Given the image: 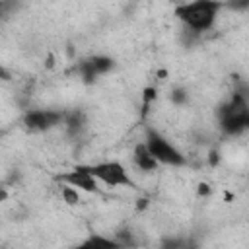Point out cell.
<instances>
[{"label":"cell","mask_w":249,"mask_h":249,"mask_svg":"<svg viewBox=\"0 0 249 249\" xmlns=\"http://www.w3.org/2000/svg\"><path fill=\"white\" fill-rule=\"evenodd\" d=\"M169 101L177 107L181 105H187L189 103V89L183 88V86H173L171 91H169Z\"/></svg>","instance_id":"7c38bea8"},{"label":"cell","mask_w":249,"mask_h":249,"mask_svg":"<svg viewBox=\"0 0 249 249\" xmlns=\"http://www.w3.org/2000/svg\"><path fill=\"white\" fill-rule=\"evenodd\" d=\"M230 8H233V10H241V12H245L247 8H249V0H230V2H226Z\"/></svg>","instance_id":"9a60e30c"},{"label":"cell","mask_w":249,"mask_h":249,"mask_svg":"<svg viewBox=\"0 0 249 249\" xmlns=\"http://www.w3.org/2000/svg\"><path fill=\"white\" fill-rule=\"evenodd\" d=\"M132 161H134V165L142 171V173H154V171H158V167H160V163L154 160V156L148 152V148H146V144L144 142H138L136 146H134V150H132Z\"/></svg>","instance_id":"9c48e42d"},{"label":"cell","mask_w":249,"mask_h":249,"mask_svg":"<svg viewBox=\"0 0 249 249\" xmlns=\"http://www.w3.org/2000/svg\"><path fill=\"white\" fill-rule=\"evenodd\" d=\"M198 187H200V189H198L200 195H206V193H208V185H198Z\"/></svg>","instance_id":"e0dca14e"},{"label":"cell","mask_w":249,"mask_h":249,"mask_svg":"<svg viewBox=\"0 0 249 249\" xmlns=\"http://www.w3.org/2000/svg\"><path fill=\"white\" fill-rule=\"evenodd\" d=\"M144 144H146L148 152L154 156V160L160 165H171V167L187 165V156L175 144H171L156 126L146 124V128H144Z\"/></svg>","instance_id":"3957f363"},{"label":"cell","mask_w":249,"mask_h":249,"mask_svg":"<svg viewBox=\"0 0 249 249\" xmlns=\"http://www.w3.org/2000/svg\"><path fill=\"white\" fill-rule=\"evenodd\" d=\"M222 6V0H191L179 4L175 8V16L185 25V29L198 35L214 27Z\"/></svg>","instance_id":"6da1fadb"},{"label":"cell","mask_w":249,"mask_h":249,"mask_svg":"<svg viewBox=\"0 0 249 249\" xmlns=\"http://www.w3.org/2000/svg\"><path fill=\"white\" fill-rule=\"evenodd\" d=\"M60 198H62V202H66L68 206H76V204L82 202L80 191H78L76 187H72V185H66V183H62V187H60Z\"/></svg>","instance_id":"8fae6325"},{"label":"cell","mask_w":249,"mask_h":249,"mask_svg":"<svg viewBox=\"0 0 249 249\" xmlns=\"http://www.w3.org/2000/svg\"><path fill=\"white\" fill-rule=\"evenodd\" d=\"M62 124H64V130L70 138H78L88 124V117L82 109H72V111H66Z\"/></svg>","instance_id":"ba28073f"},{"label":"cell","mask_w":249,"mask_h":249,"mask_svg":"<svg viewBox=\"0 0 249 249\" xmlns=\"http://www.w3.org/2000/svg\"><path fill=\"white\" fill-rule=\"evenodd\" d=\"M18 10V0H0V19H6Z\"/></svg>","instance_id":"5bb4252c"},{"label":"cell","mask_w":249,"mask_h":249,"mask_svg":"<svg viewBox=\"0 0 249 249\" xmlns=\"http://www.w3.org/2000/svg\"><path fill=\"white\" fill-rule=\"evenodd\" d=\"M156 97H158V89L154 86H148L144 89V93H142V115H146L150 111V107L156 101Z\"/></svg>","instance_id":"4fadbf2b"},{"label":"cell","mask_w":249,"mask_h":249,"mask_svg":"<svg viewBox=\"0 0 249 249\" xmlns=\"http://www.w3.org/2000/svg\"><path fill=\"white\" fill-rule=\"evenodd\" d=\"M84 167L103 185L115 189V187H130L134 189V181L130 179L126 167L117 161V160H107V161H97V163H84Z\"/></svg>","instance_id":"277c9868"},{"label":"cell","mask_w":249,"mask_h":249,"mask_svg":"<svg viewBox=\"0 0 249 249\" xmlns=\"http://www.w3.org/2000/svg\"><path fill=\"white\" fill-rule=\"evenodd\" d=\"M0 80L2 82H10L12 80V72L6 66H2V64H0Z\"/></svg>","instance_id":"2e32d148"},{"label":"cell","mask_w":249,"mask_h":249,"mask_svg":"<svg viewBox=\"0 0 249 249\" xmlns=\"http://www.w3.org/2000/svg\"><path fill=\"white\" fill-rule=\"evenodd\" d=\"M56 179H58L60 183L72 185V187H76L78 191H84V193H93V195L101 193L99 181H97L84 165H74L72 169H68V171L56 175Z\"/></svg>","instance_id":"52a82bcc"},{"label":"cell","mask_w":249,"mask_h":249,"mask_svg":"<svg viewBox=\"0 0 249 249\" xmlns=\"http://www.w3.org/2000/svg\"><path fill=\"white\" fill-rule=\"evenodd\" d=\"M220 128L226 136H241L249 128V105L243 91H233L218 109Z\"/></svg>","instance_id":"7a4b0ae2"},{"label":"cell","mask_w":249,"mask_h":249,"mask_svg":"<svg viewBox=\"0 0 249 249\" xmlns=\"http://www.w3.org/2000/svg\"><path fill=\"white\" fill-rule=\"evenodd\" d=\"M64 109H29L21 117V124L29 132H47L60 126L64 121Z\"/></svg>","instance_id":"5b68a950"},{"label":"cell","mask_w":249,"mask_h":249,"mask_svg":"<svg viewBox=\"0 0 249 249\" xmlns=\"http://www.w3.org/2000/svg\"><path fill=\"white\" fill-rule=\"evenodd\" d=\"M113 68H115V58L109 54H91L76 64L78 76L82 78L84 84H93L99 76L109 74Z\"/></svg>","instance_id":"8992f818"},{"label":"cell","mask_w":249,"mask_h":249,"mask_svg":"<svg viewBox=\"0 0 249 249\" xmlns=\"http://www.w3.org/2000/svg\"><path fill=\"white\" fill-rule=\"evenodd\" d=\"M82 247H105V249H117V247H121L119 245V241L115 239V237H105V235H99V233H91L88 239H84L82 243H80Z\"/></svg>","instance_id":"30bf717a"}]
</instances>
